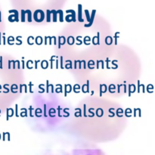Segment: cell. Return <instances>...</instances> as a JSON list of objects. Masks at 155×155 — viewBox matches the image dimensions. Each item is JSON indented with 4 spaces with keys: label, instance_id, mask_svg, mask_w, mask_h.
Here are the masks:
<instances>
[{
    "label": "cell",
    "instance_id": "1",
    "mask_svg": "<svg viewBox=\"0 0 155 155\" xmlns=\"http://www.w3.org/2000/svg\"><path fill=\"white\" fill-rule=\"evenodd\" d=\"M42 155H107L101 149L95 147L75 148L66 151L47 152Z\"/></svg>",
    "mask_w": 155,
    "mask_h": 155
}]
</instances>
